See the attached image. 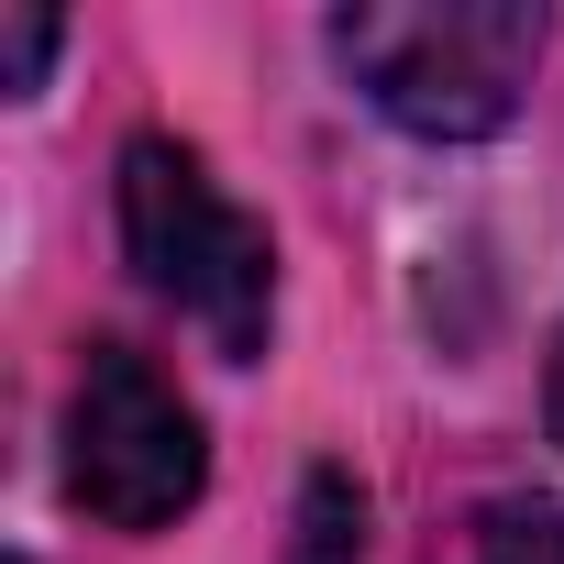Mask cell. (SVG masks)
Here are the masks:
<instances>
[{
    "label": "cell",
    "mask_w": 564,
    "mask_h": 564,
    "mask_svg": "<svg viewBox=\"0 0 564 564\" xmlns=\"http://www.w3.org/2000/svg\"><path fill=\"white\" fill-rule=\"evenodd\" d=\"M322 45L366 89V111H388L399 133L487 144L520 122L553 12H531V0H355L322 23Z\"/></svg>",
    "instance_id": "obj_1"
},
{
    "label": "cell",
    "mask_w": 564,
    "mask_h": 564,
    "mask_svg": "<svg viewBox=\"0 0 564 564\" xmlns=\"http://www.w3.org/2000/svg\"><path fill=\"white\" fill-rule=\"evenodd\" d=\"M542 421H553V443H564V333H553V388H542Z\"/></svg>",
    "instance_id": "obj_7"
},
{
    "label": "cell",
    "mask_w": 564,
    "mask_h": 564,
    "mask_svg": "<svg viewBox=\"0 0 564 564\" xmlns=\"http://www.w3.org/2000/svg\"><path fill=\"white\" fill-rule=\"evenodd\" d=\"M210 476L199 410L133 355V344H89L78 388H67V498L100 531H166Z\"/></svg>",
    "instance_id": "obj_3"
},
{
    "label": "cell",
    "mask_w": 564,
    "mask_h": 564,
    "mask_svg": "<svg viewBox=\"0 0 564 564\" xmlns=\"http://www.w3.org/2000/svg\"><path fill=\"white\" fill-rule=\"evenodd\" d=\"M476 564H564V509L553 498H498L476 531Z\"/></svg>",
    "instance_id": "obj_5"
},
{
    "label": "cell",
    "mask_w": 564,
    "mask_h": 564,
    "mask_svg": "<svg viewBox=\"0 0 564 564\" xmlns=\"http://www.w3.org/2000/svg\"><path fill=\"white\" fill-rule=\"evenodd\" d=\"M45 56H56V12H23L12 34H0V89H34Z\"/></svg>",
    "instance_id": "obj_6"
},
{
    "label": "cell",
    "mask_w": 564,
    "mask_h": 564,
    "mask_svg": "<svg viewBox=\"0 0 564 564\" xmlns=\"http://www.w3.org/2000/svg\"><path fill=\"white\" fill-rule=\"evenodd\" d=\"M122 254L133 276L221 355V366H254L265 355V322H276V243L265 221L177 144V133H133L122 144Z\"/></svg>",
    "instance_id": "obj_2"
},
{
    "label": "cell",
    "mask_w": 564,
    "mask_h": 564,
    "mask_svg": "<svg viewBox=\"0 0 564 564\" xmlns=\"http://www.w3.org/2000/svg\"><path fill=\"white\" fill-rule=\"evenodd\" d=\"M289 564H366V498H355V476H311V498H300V553Z\"/></svg>",
    "instance_id": "obj_4"
}]
</instances>
